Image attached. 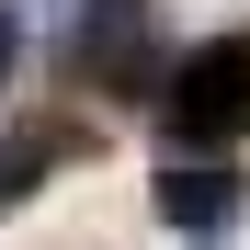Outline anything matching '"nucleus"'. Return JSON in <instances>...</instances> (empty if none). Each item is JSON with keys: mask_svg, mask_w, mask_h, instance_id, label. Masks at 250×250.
Masks as SVG:
<instances>
[{"mask_svg": "<svg viewBox=\"0 0 250 250\" xmlns=\"http://www.w3.org/2000/svg\"><path fill=\"white\" fill-rule=\"evenodd\" d=\"M80 159H103V114H91V103H34V114H12V125H0V216H23L57 171H80Z\"/></svg>", "mask_w": 250, "mask_h": 250, "instance_id": "20e7f679", "label": "nucleus"}, {"mask_svg": "<svg viewBox=\"0 0 250 250\" xmlns=\"http://www.w3.org/2000/svg\"><path fill=\"white\" fill-rule=\"evenodd\" d=\"M159 68H171V23L159 0H80L57 34V80L80 103H148Z\"/></svg>", "mask_w": 250, "mask_h": 250, "instance_id": "f03ea898", "label": "nucleus"}, {"mask_svg": "<svg viewBox=\"0 0 250 250\" xmlns=\"http://www.w3.org/2000/svg\"><path fill=\"white\" fill-rule=\"evenodd\" d=\"M148 125H159V148H250V23L205 34L159 68Z\"/></svg>", "mask_w": 250, "mask_h": 250, "instance_id": "f257e3e1", "label": "nucleus"}, {"mask_svg": "<svg viewBox=\"0 0 250 250\" xmlns=\"http://www.w3.org/2000/svg\"><path fill=\"white\" fill-rule=\"evenodd\" d=\"M12 68H23V12L0 0V103H12Z\"/></svg>", "mask_w": 250, "mask_h": 250, "instance_id": "39448f33", "label": "nucleus"}, {"mask_svg": "<svg viewBox=\"0 0 250 250\" xmlns=\"http://www.w3.org/2000/svg\"><path fill=\"white\" fill-rule=\"evenodd\" d=\"M148 216L171 228L182 250H228V239L250 228V171H239L228 148H171V159L148 171Z\"/></svg>", "mask_w": 250, "mask_h": 250, "instance_id": "7ed1b4c3", "label": "nucleus"}]
</instances>
